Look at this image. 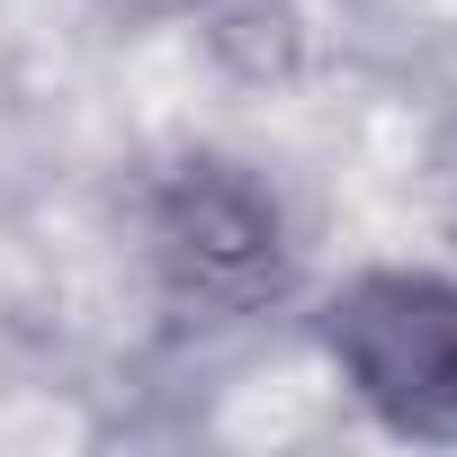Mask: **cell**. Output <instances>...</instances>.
Instances as JSON below:
<instances>
[{"label": "cell", "instance_id": "cell-1", "mask_svg": "<svg viewBox=\"0 0 457 457\" xmlns=\"http://www.w3.org/2000/svg\"><path fill=\"white\" fill-rule=\"evenodd\" d=\"M350 377L412 430L457 421V296L430 278H377L341 314Z\"/></svg>", "mask_w": 457, "mask_h": 457}]
</instances>
